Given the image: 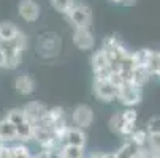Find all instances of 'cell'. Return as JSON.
<instances>
[{"instance_id":"1","label":"cell","mask_w":160,"mask_h":158,"mask_svg":"<svg viewBox=\"0 0 160 158\" xmlns=\"http://www.w3.org/2000/svg\"><path fill=\"white\" fill-rule=\"evenodd\" d=\"M26 46H27V38L21 30L11 40H0V49L5 54V68L10 70L18 68Z\"/></svg>"},{"instance_id":"2","label":"cell","mask_w":160,"mask_h":158,"mask_svg":"<svg viewBox=\"0 0 160 158\" xmlns=\"http://www.w3.org/2000/svg\"><path fill=\"white\" fill-rule=\"evenodd\" d=\"M141 87L136 85L132 81H124L119 89H118V100L121 101V104L127 106V108H133L141 101Z\"/></svg>"},{"instance_id":"3","label":"cell","mask_w":160,"mask_h":158,"mask_svg":"<svg viewBox=\"0 0 160 158\" xmlns=\"http://www.w3.org/2000/svg\"><path fill=\"white\" fill-rule=\"evenodd\" d=\"M65 14L75 27H89L90 21H92V11H90V8L87 5H75L73 3V7Z\"/></svg>"},{"instance_id":"4","label":"cell","mask_w":160,"mask_h":158,"mask_svg":"<svg viewBox=\"0 0 160 158\" xmlns=\"http://www.w3.org/2000/svg\"><path fill=\"white\" fill-rule=\"evenodd\" d=\"M118 89L119 85L114 84L111 79H95L94 82V93L102 101H112L118 97Z\"/></svg>"},{"instance_id":"5","label":"cell","mask_w":160,"mask_h":158,"mask_svg":"<svg viewBox=\"0 0 160 158\" xmlns=\"http://www.w3.org/2000/svg\"><path fill=\"white\" fill-rule=\"evenodd\" d=\"M94 122V111L87 104H79L72 112V123L78 128H89Z\"/></svg>"},{"instance_id":"6","label":"cell","mask_w":160,"mask_h":158,"mask_svg":"<svg viewBox=\"0 0 160 158\" xmlns=\"http://www.w3.org/2000/svg\"><path fill=\"white\" fill-rule=\"evenodd\" d=\"M60 41L56 33H44L38 38V51L44 57H52L59 52Z\"/></svg>"},{"instance_id":"7","label":"cell","mask_w":160,"mask_h":158,"mask_svg":"<svg viewBox=\"0 0 160 158\" xmlns=\"http://www.w3.org/2000/svg\"><path fill=\"white\" fill-rule=\"evenodd\" d=\"M73 43L81 51H90L95 44V38L89 27H75L73 32Z\"/></svg>"},{"instance_id":"8","label":"cell","mask_w":160,"mask_h":158,"mask_svg":"<svg viewBox=\"0 0 160 158\" xmlns=\"http://www.w3.org/2000/svg\"><path fill=\"white\" fill-rule=\"evenodd\" d=\"M18 11L26 22H35L40 17V7L33 0H22L18 7Z\"/></svg>"},{"instance_id":"9","label":"cell","mask_w":160,"mask_h":158,"mask_svg":"<svg viewBox=\"0 0 160 158\" xmlns=\"http://www.w3.org/2000/svg\"><path fill=\"white\" fill-rule=\"evenodd\" d=\"M22 109H24V114H26V117L30 123H35V122L41 120L44 117V114H46V111H48L46 106L41 104L40 101H30Z\"/></svg>"},{"instance_id":"10","label":"cell","mask_w":160,"mask_h":158,"mask_svg":"<svg viewBox=\"0 0 160 158\" xmlns=\"http://www.w3.org/2000/svg\"><path fill=\"white\" fill-rule=\"evenodd\" d=\"M62 144H75V146H84L86 144V134L82 131V128L78 127H68L63 138H62Z\"/></svg>"},{"instance_id":"11","label":"cell","mask_w":160,"mask_h":158,"mask_svg":"<svg viewBox=\"0 0 160 158\" xmlns=\"http://www.w3.org/2000/svg\"><path fill=\"white\" fill-rule=\"evenodd\" d=\"M14 89L21 95H30L35 90V82L29 74H19L14 79Z\"/></svg>"},{"instance_id":"12","label":"cell","mask_w":160,"mask_h":158,"mask_svg":"<svg viewBox=\"0 0 160 158\" xmlns=\"http://www.w3.org/2000/svg\"><path fill=\"white\" fill-rule=\"evenodd\" d=\"M0 139L5 141V142H14V141H18L16 127L7 117L0 120Z\"/></svg>"},{"instance_id":"13","label":"cell","mask_w":160,"mask_h":158,"mask_svg":"<svg viewBox=\"0 0 160 158\" xmlns=\"http://www.w3.org/2000/svg\"><path fill=\"white\" fill-rule=\"evenodd\" d=\"M84 153V146H75V144H62L57 156L60 158H82Z\"/></svg>"},{"instance_id":"14","label":"cell","mask_w":160,"mask_h":158,"mask_svg":"<svg viewBox=\"0 0 160 158\" xmlns=\"http://www.w3.org/2000/svg\"><path fill=\"white\" fill-rule=\"evenodd\" d=\"M152 74L149 73V70L146 68V66H141V65H135L133 66V70H132V76H130V81L132 82H135L136 85H140V87H143L148 81H149V78H151Z\"/></svg>"},{"instance_id":"15","label":"cell","mask_w":160,"mask_h":158,"mask_svg":"<svg viewBox=\"0 0 160 158\" xmlns=\"http://www.w3.org/2000/svg\"><path fill=\"white\" fill-rule=\"evenodd\" d=\"M136 152H138V146L135 142H132L128 138L125 139V142L122 144V147L116 152L112 153L114 156H130V158H136Z\"/></svg>"},{"instance_id":"16","label":"cell","mask_w":160,"mask_h":158,"mask_svg":"<svg viewBox=\"0 0 160 158\" xmlns=\"http://www.w3.org/2000/svg\"><path fill=\"white\" fill-rule=\"evenodd\" d=\"M10 153H11V158H30L33 156L30 149L22 144V141L19 144H10Z\"/></svg>"},{"instance_id":"17","label":"cell","mask_w":160,"mask_h":158,"mask_svg":"<svg viewBox=\"0 0 160 158\" xmlns=\"http://www.w3.org/2000/svg\"><path fill=\"white\" fill-rule=\"evenodd\" d=\"M146 146L151 152L149 156H160V133H148Z\"/></svg>"},{"instance_id":"18","label":"cell","mask_w":160,"mask_h":158,"mask_svg":"<svg viewBox=\"0 0 160 158\" xmlns=\"http://www.w3.org/2000/svg\"><path fill=\"white\" fill-rule=\"evenodd\" d=\"M90 62H92V70H94V71H97V70H100V68H105V66H109L106 52H105L103 49L95 51L94 55H92V60H90Z\"/></svg>"},{"instance_id":"19","label":"cell","mask_w":160,"mask_h":158,"mask_svg":"<svg viewBox=\"0 0 160 158\" xmlns=\"http://www.w3.org/2000/svg\"><path fill=\"white\" fill-rule=\"evenodd\" d=\"M152 54H154V51H151V49H140V51H136V52L132 54L133 55V63L146 66V68H148V63H149Z\"/></svg>"},{"instance_id":"20","label":"cell","mask_w":160,"mask_h":158,"mask_svg":"<svg viewBox=\"0 0 160 158\" xmlns=\"http://www.w3.org/2000/svg\"><path fill=\"white\" fill-rule=\"evenodd\" d=\"M19 32V29L13 24V22H0V40H11L16 33Z\"/></svg>"},{"instance_id":"21","label":"cell","mask_w":160,"mask_h":158,"mask_svg":"<svg viewBox=\"0 0 160 158\" xmlns=\"http://www.w3.org/2000/svg\"><path fill=\"white\" fill-rule=\"evenodd\" d=\"M125 125V120H124V116H122V112H116L111 119H109V128L121 136V133H122V128Z\"/></svg>"},{"instance_id":"22","label":"cell","mask_w":160,"mask_h":158,"mask_svg":"<svg viewBox=\"0 0 160 158\" xmlns=\"http://www.w3.org/2000/svg\"><path fill=\"white\" fill-rule=\"evenodd\" d=\"M128 139L132 141V142H135L138 147H143V146H146V142H148V131L146 130H133V133L128 136Z\"/></svg>"},{"instance_id":"23","label":"cell","mask_w":160,"mask_h":158,"mask_svg":"<svg viewBox=\"0 0 160 158\" xmlns=\"http://www.w3.org/2000/svg\"><path fill=\"white\" fill-rule=\"evenodd\" d=\"M7 119H8L14 127L27 120V117H26V114H24V109H11L8 114H7Z\"/></svg>"},{"instance_id":"24","label":"cell","mask_w":160,"mask_h":158,"mask_svg":"<svg viewBox=\"0 0 160 158\" xmlns=\"http://www.w3.org/2000/svg\"><path fill=\"white\" fill-rule=\"evenodd\" d=\"M73 0H51V5L54 10L60 11V13H67L68 10H70L73 7Z\"/></svg>"},{"instance_id":"25","label":"cell","mask_w":160,"mask_h":158,"mask_svg":"<svg viewBox=\"0 0 160 158\" xmlns=\"http://www.w3.org/2000/svg\"><path fill=\"white\" fill-rule=\"evenodd\" d=\"M122 116H124V120L127 123H136V119H138V114H136V111L133 108H127L122 112Z\"/></svg>"},{"instance_id":"26","label":"cell","mask_w":160,"mask_h":158,"mask_svg":"<svg viewBox=\"0 0 160 158\" xmlns=\"http://www.w3.org/2000/svg\"><path fill=\"white\" fill-rule=\"evenodd\" d=\"M148 133H160V117H152L146 127Z\"/></svg>"},{"instance_id":"27","label":"cell","mask_w":160,"mask_h":158,"mask_svg":"<svg viewBox=\"0 0 160 158\" xmlns=\"http://www.w3.org/2000/svg\"><path fill=\"white\" fill-rule=\"evenodd\" d=\"M155 76L160 78V52H157V70H155Z\"/></svg>"},{"instance_id":"28","label":"cell","mask_w":160,"mask_h":158,"mask_svg":"<svg viewBox=\"0 0 160 158\" xmlns=\"http://www.w3.org/2000/svg\"><path fill=\"white\" fill-rule=\"evenodd\" d=\"M0 68H5V54L0 49Z\"/></svg>"},{"instance_id":"29","label":"cell","mask_w":160,"mask_h":158,"mask_svg":"<svg viewBox=\"0 0 160 158\" xmlns=\"http://www.w3.org/2000/svg\"><path fill=\"white\" fill-rule=\"evenodd\" d=\"M124 7H133L135 3H136V0H122V2H121Z\"/></svg>"},{"instance_id":"30","label":"cell","mask_w":160,"mask_h":158,"mask_svg":"<svg viewBox=\"0 0 160 158\" xmlns=\"http://www.w3.org/2000/svg\"><path fill=\"white\" fill-rule=\"evenodd\" d=\"M111 2H114V3H121L122 0H111Z\"/></svg>"},{"instance_id":"31","label":"cell","mask_w":160,"mask_h":158,"mask_svg":"<svg viewBox=\"0 0 160 158\" xmlns=\"http://www.w3.org/2000/svg\"><path fill=\"white\" fill-rule=\"evenodd\" d=\"M3 142H5V141H2V139H0V146H2V144H3Z\"/></svg>"}]
</instances>
